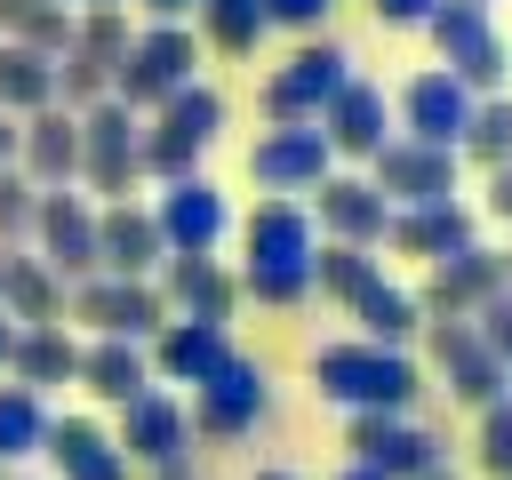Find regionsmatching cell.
Returning a JSON list of instances; mask_svg holds the SVG:
<instances>
[{
    "label": "cell",
    "instance_id": "5b68a950",
    "mask_svg": "<svg viewBox=\"0 0 512 480\" xmlns=\"http://www.w3.org/2000/svg\"><path fill=\"white\" fill-rule=\"evenodd\" d=\"M344 80H352V48H344V40H304L288 64H272V72H264V88H256V112H264V128L320 120V104H328Z\"/></svg>",
    "mask_w": 512,
    "mask_h": 480
},
{
    "label": "cell",
    "instance_id": "3957f363",
    "mask_svg": "<svg viewBox=\"0 0 512 480\" xmlns=\"http://www.w3.org/2000/svg\"><path fill=\"white\" fill-rule=\"evenodd\" d=\"M184 80H200V32H192V24H144V32L128 40V56L112 64V96H120L128 112L168 104Z\"/></svg>",
    "mask_w": 512,
    "mask_h": 480
},
{
    "label": "cell",
    "instance_id": "277c9868",
    "mask_svg": "<svg viewBox=\"0 0 512 480\" xmlns=\"http://www.w3.org/2000/svg\"><path fill=\"white\" fill-rule=\"evenodd\" d=\"M136 144H144V112H128L120 96H96L88 112H80V192H96V200H128L136 184H144V160H136Z\"/></svg>",
    "mask_w": 512,
    "mask_h": 480
},
{
    "label": "cell",
    "instance_id": "b9f144b4",
    "mask_svg": "<svg viewBox=\"0 0 512 480\" xmlns=\"http://www.w3.org/2000/svg\"><path fill=\"white\" fill-rule=\"evenodd\" d=\"M432 8H440V0H368V16H376V24H400V32H408V24L424 32V16H432Z\"/></svg>",
    "mask_w": 512,
    "mask_h": 480
},
{
    "label": "cell",
    "instance_id": "e0dca14e",
    "mask_svg": "<svg viewBox=\"0 0 512 480\" xmlns=\"http://www.w3.org/2000/svg\"><path fill=\"white\" fill-rule=\"evenodd\" d=\"M160 264H168V240H160L152 208H144V200H104V208H96V272H112V280H152Z\"/></svg>",
    "mask_w": 512,
    "mask_h": 480
},
{
    "label": "cell",
    "instance_id": "11a10c76",
    "mask_svg": "<svg viewBox=\"0 0 512 480\" xmlns=\"http://www.w3.org/2000/svg\"><path fill=\"white\" fill-rule=\"evenodd\" d=\"M480 8H488V0H480Z\"/></svg>",
    "mask_w": 512,
    "mask_h": 480
},
{
    "label": "cell",
    "instance_id": "7a4b0ae2",
    "mask_svg": "<svg viewBox=\"0 0 512 480\" xmlns=\"http://www.w3.org/2000/svg\"><path fill=\"white\" fill-rule=\"evenodd\" d=\"M216 136H224V96H216L208 80H184L168 104H152V128H144L136 160H144V176L176 184V176L200 168V152H208Z\"/></svg>",
    "mask_w": 512,
    "mask_h": 480
},
{
    "label": "cell",
    "instance_id": "7dc6e473",
    "mask_svg": "<svg viewBox=\"0 0 512 480\" xmlns=\"http://www.w3.org/2000/svg\"><path fill=\"white\" fill-rule=\"evenodd\" d=\"M160 480H192V456H176V464H160Z\"/></svg>",
    "mask_w": 512,
    "mask_h": 480
},
{
    "label": "cell",
    "instance_id": "484cf974",
    "mask_svg": "<svg viewBox=\"0 0 512 480\" xmlns=\"http://www.w3.org/2000/svg\"><path fill=\"white\" fill-rule=\"evenodd\" d=\"M40 456H48L64 480H128V456H120V440H112L104 424H88V416H48V440H40Z\"/></svg>",
    "mask_w": 512,
    "mask_h": 480
},
{
    "label": "cell",
    "instance_id": "d6986e66",
    "mask_svg": "<svg viewBox=\"0 0 512 480\" xmlns=\"http://www.w3.org/2000/svg\"><path fill=\"white\" fill-rule=\"evenodd\" d=\"M464 120H472V88H464L448 64H432V72H416V80L400 88V136H416V144H448V152H456Z\"/></svg>",
    "mask_w": 512,
    "mask_h": 480
},
{
    "label": "cell",
    "instance_id": "c3c4849f",
    "mask_svg": "<svg viewBox=\"0 0 512 480\" xmlns=\"http://www.w3.org/2000/svg\"><path fill=\"white\" fill-rule=\"evenodd\" d=\"M424 480H464V472H456V464H432V472H424Z\"/></svg>",
    "mask_w": 512,
    "mask_h": 480
},
{
    "label": "cell",
    "instance_id": "44dd1931",
    "mask_svg": "<svg viewBox=\"0 0 512 480\" xmlns=\"http://www.w3.org/2000/svg\"><path fill=\"white\" fill-rule=\"evenodd\" d=\"M312 216L328 240H352V248H384V224H392V200L368 184V176H320L312 184Z\"/></svg>",
    "mask_w": 512,
    "mask_h": 480
},
{
    "label": "cell",
    "instance_id": "1f68e13d",
    "mask_svg": "<svg viewBox=\"0 0 512 480\" xmlns=\"http://www.w3.org/2000/svg\"><path fill=\"white\" fill-rule=\"evenodd\" d=\"M456 160H472L480 176L512 160V96H504V88H496V96H472V120H464V136H456Z\"/></svg>",
    "mask_w": 512,
    "mask_h": 480
},
{
    "label": "cell",
    "instance_id": "bcb514c9",
    "mask_svg": "<svg viewBox=\"0 0 512 480\" xmlns=\"http://www.w3.org/2000/svg\"><path fill=\"white\" fill-rule=\"evenodd\" d=\"M8 352H16V320L0 312V376H8Z\"/></svg>",
    "mask_w": 512,
    "mask_h": 480
},
{
    "label": "cell",
    "instance_id": "8fae6325",
    "mask_svg": "<svg viewBox=\"0 0 512 480\" xmlns=\"http://www.w3.org/2000/svg\"><path fill=\"white\" fill-rule=\"evenodd\" d=\"M32 248L40 264L72 288V280H96V200L80 184H56L40 192V216H32Z\"/></svg>",
    "mask_w": 512,
    "mask_h": 480
},
{
    "label": "cell",
    "instance_id": "8d00e7d4",
    "mask_svg": "<svg viewBox=\"0 0 512 480\" xmlns=\"http://www.w3.org/2000/svg\"><path fill=\"white\" fill-rule=\"evenodd\" d=\"M472 464H480V480H512V392L480 408V440H472Z\"/></svg>",
    "mask_w": 512,
    "mask_h": 480
},
{
    "label": "cell",
    "instance_id": "4dcf8cb0",
    "mask_svg": "<svg viewBox=\"0 0 512 480\" xmlns=\"http://www.w3.org/2000/svg\"><path fill=\"white\" fill-rule=\"evenodd\" d=\"M40 104H56V56H40L24 40H0V112L24 120Z\"/></svg>",
    "mask_w": 512,
    "mask_h": 480
},
{
    "label": "cell",
    "instance_id": "2e32d148",
    "mask_svg": "<svg viewBox=\"0 0 512 480\" xmlns=\"http://www.w3.org/2000/svg\"><path fill=\"white\" fill-rule=\"evenodd\" d=\"M504 288V256L496 248H456V256H440V264H424V288H416V304H424V320H472L488 296Z\"/></svg>",
    "mask_w": 512,
    "mask_h": 480
},
{
    "label": "cell",
    "instance_id": "cb8c5ba5",
    "mask_svg": "<svg viewBox=\"0 0 512 480\" xmlns=\"http://www.w3.org/2000/svg\"><path fill=\"white\" fill-rule=\"evenodd\" d=\"M160 296H168V312L224 328V320L240 312V272H224L216 256H168V264H160Z\"/></svg>",
    "mask_w": 512,
    "mask_h": 480
},
{
    "label": "cell",
    "instance_id": "9a60e30c",
    "mask_svg": "<svg viewBox=\"0 0 512 480\" xmlns=\"http://www.w3.org/2000/svg\"><path fill=\"white\" fill-rule=\"evenodd\" d=\"M336 168V152H328V136H320V120H296V128H264L256 144H248V176L264 184V192H312L320 176Z\"/></svg>",
    "mask_w": 512,
    "mask_h": 480
},
{
    "label": "cell",
    "instance_id": "83f0119b",
    "mask_svg": "<svg viewBox=\"0 0 512 480\" xmlns=\"http://www.w3.org/2000/svg\"><path fill=\"white\" fill-rule=\"evenodd\" d=\"M80 384H88L104 408H128L136 392H152V360H144V344H128V336H96V344H80Z\"/></svg>",
    "mask_w": 512,
    "mask_h": 480
},
{
    "label": "cell",
    "instance_id": "ab89813d",
    "mask_svg": "<svg viewBox=\"0 0 512 480\" xmlns=\"http://www.w3.org/2000/svg\"><path fill=\"white\" fill-rule=\"evenodd\" d=\"M472 328H480V344H488L496 360H512V280H504V288L472 312Z\"/></svg>",
    "mask_w": 512,
    "mask_h": 480
},
{
    "label": "cell",
    "instance_id": "4fadbf2b",
    "mask_svg": "<svg viewBox=\"0 0 512 480\" xmlns=\"http://www.w3.org/2000/svg\"><path fill=\"white\" fill-rule=\"evenodd\" d=\"M456 176L464 160L448 144H416V136H392L376 160H368V184L392 200V208H416V200H456Z\"/></svg>",
    "mask_w": 512,
    "mask_h": 480
},
{
    "label": "cell",
    "instance_id": "d6a6232c",
    "mask_svg": "<svg viewBox=\"0 0 512 480\" xmlns=\"http://www.w3.org/2000/svg\"><path fill=\"white\" fill-rule=\"evenodd\" d=\"M192 16H200V48H216V56H256V40L272 32L264 0H200Z\"/></svg>",
    "mask_w": 512,
    "mask_h": 480
},
{
    "label": "cell",
    "instance_id": "8992f818",
    "mask_svg": "<svg viewBox=\"0 0 512 480\" xmlns=\"http://www.w3.org/2000/svg\"><path fill=\"white\" fill-rule=\"evenodd\" d=\"M424 32H432L440 64H448V72H456L472 96H496V88H504L512 48H504V32H496V16H488L480 0H440V8L424 16Z\"/></svg>",
    "mask_w": 512,
    "mask_h": 480
},
{
    "label": "cell",
    "instance_id": "ee69618b",
    "mask_svg": "<svg viewBox=\"0 0 512 480\" xmlns=\"http://www.w3.org/2000/svg\"><path fill=\"white\" fill-rule=\"evenodd\" d=\"M136 8H144V16H152V24H184V16H192V8H200V0H136Z\"/></svg>",
    "mask_w": 512,
    "mask_h": 480
},
{
    "label": "cell",
    "instance_id": "f35d334b",
    "mask_svg": "<svg viewBox=\"0 0 512 480\" xmlns=\"http://www.w3.org/2000/svg\"><path fill=\"white\" fill-rule=\"evenodd\" d=\"M96 96H112V72L88 64L80 48H64V56H56V104H64V112H88Z\"/></svg>",
    "mask_w": 512,
    "mask_h": 480
},
{
    "label": "cell",
    "instance_id": "60d3db41",
    "mask_svg": "<svg viewBox=\"0 0 512 480\" xmlns=\"http://www.w3.org/2000/svg\"><path fill=\"white\" fill-rule=\"evenodd\" d=\"M328 16H336V0H264V24H280V32H304V40H312Z\"/></svg>",
    "mask_w": 512,
    "mask_h": 480
},
{
    "label": "cell",
    "instance_id": "f5cc1de1",
    "mask_svg": "<svg viewBox=\"0 0 512 480\" xmlns=\"http://www.w3.org/2000/svg\"><path fill=\"white\" fill-rule=\"evenodd\" d=\"M496 256H504V280H512V248H496Z\"/></svg>",
    "mask_w": 512,
    "mask_h": 480
},
{
    "label": "cell",
    "instance_id": "f907efd6",
    "mask_svg": "<svg viewBox=\"0 0 512 480\" xmlns=\"http://www.w3.org/2000/svg\"><path fill=\"white\" fill-rule=\"evenodd\" d=\"M72 8H128V0H72Z\"/></svg>",
    "mask_w": 512,
    "mask_h": 480
},
{
    "label": "cell",
    "instance_id": "9c48e42d",
    "mask_svg": "<svg viewBox=\"0 0 512 480\" xmlns=\"http://www.w3.org/2000/svg\"><path fill=\"white\" fill-rule=\"evenodd\" d=\"M424 352H432V368L448 376V400L472 408V416L512 392V360H496L472 320H424Z\"/></svg>",
    "mask_w": 512,
    "mask_h": 480
},
{
    "label": "cell",
    "instance_id": "5bb4252c",
    "mask_svg": "<svg viewBox=\"0 0 512 480\" xmlns=\"http://www.w3.org/2000/svg\"><path fill=\"white\" fill-rule=\"evenodd\" d=\"M240 248H248V264H240V272H312V248H320L312 208H304V200H288V192L256 200V208H248V224H240Z\"/></svg>",
    "mask_w": 512,
    "mask_h": 480
},
{
    "label": "cell",
    "instance_id": "816d5d0a",
    "mask_svg": "<svg viewBox=\"0 0 512 480\" xmlns=\"http://www.w3.org/2000/svg\"><path fill=\"white\" fill-rule=\"evenodd\" d=\"M256 480H296V472H280V464H272V472H256Z\"/></svg>",
    "mask_w": 512,
    "mask_h": 480
},
{
    "label": "cell",
    "instance_id": "7bdbcfd3",
    "mask_svg": "<svg viewBox=\"0 0 512 480\" xmlns=\"http://www.w3.org/2000/svg\"><path fill=\"white\" fill-rule=\"evenodd\" d=\"M488 216H504V224H512V160H504V168H488Z\"/></svg>",
    "mask_w": 512,
    "mask_h": 480
},
{
    "label": "cell",
    "instance_id": "74e56055",
    "mask_svg": "<svg viewBox=\"0 0 512 480\" xmlns=\"http://www.w3.org/2000/svg\"><path fill=\"white\" fill-rule=\"evenodd\" d=\"M32 216H40V184L24 168H0V248H24Z\"/></svg>",
    "mask_w": 512,
    "mask_h": 480
},
{
    "label": "cell",
    "instance_id": "ffe728a7",
    "mask_svg": "<svg viewBox=\"0 0 512 480\" xmlns=\"http://www.w3.org/2000/svg\"><path fill=\"white\" fill-rule=\"evenodd\" d=\"M16 168H24L40 192L72 184V176H80V112H64V104L24 112V120H16Z\"/></svg>",
    "mask_w": 512,
    "mask_h": 480
},
{
    "label": "cell",
    "instance_id": "f1b7e54d",
    "mask_svg": "<svg viewBox=\"0 0 512 480\" xmlns=\"http://www.w3.org/2000/svg\"><path fill=\"white\" fill-rule=\"evenodd\" d=\"M8 376H16L24 392H48V384H80V344L64 336V320H48V328H16Z\"/></svg>",
    "mask_w": 512,
    "mask_h": 480
},
{
    "label": "cell",
    "instance_id": "681fc988",
    "mask_svg": "<svg viewBox=\"0 0 512 480\" xmlns=\"http://www.w3.org/2000/svg\"><path fill=\"white\" fill-rule=\"evenodd\" d=\"M336 480H376V472H368V464H344V472H336Z\"/></svg>",
    "mask_w": 512,
    "mask_h": 480
},
{
    "label": "cell",
    "instance_id": "db71d44e",
    "mask_svg": "<svg viewBox=\"0 0 512 480\" xmlns=\"http://www.w3.org/2000/svg\"><path fill=\"white\" fill-rule=\"evenodd\" d=\"M0 480H8V464H0Z\"/></svg>",
    "mask_w": 512,
    "mask_h": 480
},
{
    "label": "cell",
    "instance_id": "7402d4cb",
    "mask_svg": "<svg viewBox=\"0 0 512 480\" xmlns=\"http://www.w3.org/2000/svg\"><path fill=\"white\" fill-rule=\"evenodd\" d=\"M472 240H480V224H472L464 200H416V208H392V224H384V248L416 256V264H440V256H456Z\"/></svg>",
    "mask_w": 512,
    "mask_h": 480
},
{
    "label": "cell",
    "instance_id": "52a82bcc",
    "mask_svg": "<svg viewBox=\"0 0 512 480\" xmlns=\"http://www.w3.org/2000/svg\"><path fill=\"white\" fill-rule=\"evenodd\" d=\"M264 408H272V376H264V360H248V352H224L200 384H192V432H208V440H240V432H256L264 424Z\"/></svg>",
    "mask_w": 512,
    "mask_h": 480
},
{
    "label": "cell",
    "instance_id": "836d02e7",
    "mask_svg": "<svg viewBox=\"0 0 512 480\" xmlns=\"http://www.w3.org/2000/svg\"><path fill=\"white\" fill-rule=\"evenodd\" d=\"M40 440H48V400L24 384H0V464L40 456Z\"/></svg>",
    "mask_w": 512,
    "mask_h": 480
},
{
    "label": "cell",
    "instance_id": "7c38bea8",
    "mask_svg": "<svg viewBox=\"0 0 512 480\" xmlns=\"http://www.w3.org/2000/svg\"><path fill=\"white\" fill-rule=\"evenodd\" d=\"M152 224H160L168 256H216V248H224V232H232V208H224V192H216V184L192 168V176L160 184V200H152Z\"/></svg>",
    "mask_w": 512,
    "mask_h": 480
},
{
    "label": "cell",
    "instance_id": "f546056e",
    "mask_svg": "<svg viewBox=\"0 0 512 480\" xmlns=\"http://www.w3.org/2000/svg\"><path fill=\"white\" fill-rule=\"evenodd\" d=\"M344 312L360 320V336H368V344H400V352H408V336H424V304H416V288H392L384 272H376Z\"/></svg>",
    "mask_w": 512,
    "mask_h": 480
},
{
    "label": "cell",
    "instance_id": "603a6c76",
    "mask_svg": "<svg viewBox=\"0 0 512 480\" xmlns=\"http://www.w3.org/2000/svg\"><path fill=\"white\" fill-rule=\"evenodd\" d=\"M112 440H120L128 464H152V472H160V464H176V456L192 448V416L152 384V392H136V400L120 408V432H112Z\"/></svg>",
    "mask_w": 512,
    "mask_h": 480
},
{
    "label": "cell",
    "instance_id": "f6af8a7d",
    "mask_svg": "<svg viewBox=\"0 0 512 480\" xmlns=\"http://www.w3.org/2000/svg\"><path fill=\"white\" fill-rule=\"evenodd\" d=\"M0 168H16V112H0Z\"/></svg>",
    "mask_w": 512,
    "mask_h": 480
},
{
    "label": "cell",
    "instance_id": "ac0fdd59",
    "mask_svg": "<svg viewBox=\"0 0 512 480\" xmlns=\"http://www.w3.org/2000/svg\"><path fill=\"white\" fill-rule=\"evenodd\" d=\"M320 136H328L336 160H376V152L392 144V104H384V88L352 72V80L320 104Z\"/></svg>",
    "mask_w": 512,
    "mask_h": 480
},
{
    "label": "cell",
    "instance_id": "e575fe53",
    "mask_svg": "<svg viewBox=\"0 0 512 480\" xmlns=\"http://www.w3.org/2000/svg\"><path fill=\"white\" fill-rule=\"evenodd\" d=\"M368 280H376V248H352V240H320V248H312V288H320V296L352 304Z\"/></svg>",
    "mask_w": 512,
    "mask_h": 480
},
{
    "label": "cell",
    "instance_id": "30bf717a",
    "mask_svg": "<svg viewBox=\"0 0 512 480\" xmlns=\"http://www.w3.org/2000/svg\"><path fill=\"white\" fill-rule=\"evenodd\" d=\"M344 448H352V464H368L376 480H424V472L440 464V432H432V424H408V416H392V408H352Z\"/></svg>",
    "mask_w": 512,
    "mask_h": 480
},
{
    "label": "cell",
    "instance_id": "6da1fadb",
    "mask_svg": "<svg viewBox=\"0 0 512 480\" xmlns=\"http://www.w3.org/2000/svg\"><path fill=\"white\" fill-rule=\"evenodd\" d=\"M312 384H320V400H336L344 416H352V408H392V416H408L416 392H424V368H416L400 344L344 336V344H320V352H312Z\"/></svg>",
    "mask_w": 512,
    "mask_h": 480
},
{
    "label": "cell",
    "instance_id": "4316f807",
    "mask_svg": "<svg viewBox=\"0 0 512 480\" xmlns=\"http://www.w3.org/2000/svg\"><path fill=\"white\" fill-rule=\"evenodd\" d=\"M0 312H8L16 328H48V320H64V280H56L40 256L0 248Z\"/></svg>",
    "mask_w": 512,
    "mask_h": 480
},
{
    "label": "cell",
    "instance_id": "ba28073f",
    "mask_svg": "<svg viewBox=\"0 0 512 480\" xmlns=\"http://www.w3.org/2000/svg\"><path fill=\"white\" fill-rule=\"evenodd\" d=\"M64 312H72L80 328H96V336H128V344H152V336L168 328V296H160V280H112V272L72 280V288H64Z\"/></svg>",
    "mask_w": 512,
    "mask_h": 480
},
{
    "label": "cell",
    "instance_id": "d4e9b609",
    "mask_svg": "<svg viewBox=\"0 0 512 480\" xmlns=\"http://www.w3.org/2000/svg\"><path fill=\"white\" fill-rule=\"evenodd\" d=\"M224 352H232V336H224L216 320H184V312H168V328L144 344L152 384H200V376H208Z\"/></svg>",
    "mask_w": 512,
    "mask_h": 480
},
{
    "label": "cell",
    "instance_id": "d590c367",
    "mask_svg": "<svg viewBox=\"0 0 512 480\" xmlns=\"http://www.w3.org/2000/svg\"><path fill=\"white\" fill-rule=\"evenodd\" d=\"M128 40H136V32H128V8H72V48H80L88 64L112 72V64L128 56Z\"/></svg>",
    "mask_w": 512,
    "mask_h": 480
}]
</instances>
